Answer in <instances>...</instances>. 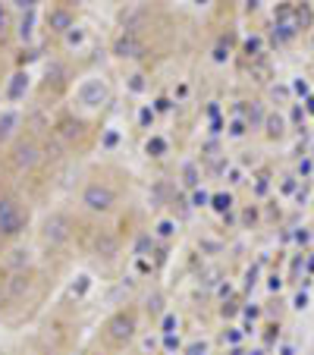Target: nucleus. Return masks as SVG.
Returning <instances> with one entry per match:
<instances>
[{"mask_svg":"<svg viewBox=\"0 0 314 355\" xmlns=\"http://www.w3.org/2000/svg\"><path fill=\"white\" fill-rule=\"evenodd\" d=\"M29 227V207L23 201L16 198V195L3 192L0 195V239H19Z\"/></svg>","mask_w":314,"mask_h":355,"instance_id":"1","label":"nucleus"},{"mask_svg":"<svg viewBox=\"0 0 314 355\" xmlns=\"http://www.w3.org/2000/svg\"><path fill=\"white\" fill-rule=\"evenodd\" d=\"M79 205L88 211V214H110L117 207V189L110 183H101V179H91L88 185L79 195Z\"/></svg>","mask_w":314,"mask_h":355,"instance_id":"2","label":"nucleus"},{"mask_svg":"<svg viewBox=\"0 0 314 355\" xmlns=\"http://www.w3.org/2000/svg\"><path fill=\"white\" fill-rule=\"evenodd\" d=\"M104 333L113 346H126V343L135 340V333H138V314H135L132 308H120L117 314H110V321L104 324Z\"/></svg>","mask_w":314,"mask_h":355,"instance_id":"3","label":"nucleus"},{"mask_svg":"<svg viewBox=\"0 0 314 355\" xmlns=\"http://www.w3.org/2000/svg\"><path fill=\"white\" fill-rule=\"evenodd\" d=\"M73 217L67 214V211H53L51 217H45V223H41V242L51 245V249H60V245H67L69 239H73Z\"/></svg>","mask_w":314,"mask_h":355,"instance_id":"4","label":"nucleus"},{"mask_svg":"<svg viewBox=\"0 0 314 355\" xmlns=\"http://www.w3.org/2000/svg\"><path fill=\"white\" fill-rule=\"evenodd\" d=\"M10 161L19 173H32L38 163L45 161V148L38 145V139H16L13 151H10Z\"/></svg>","mask_w":314,"mask_h":355,"instance_id":"5","label":"nucleus"},{"mask_svg":"<svg viewBox=\"0 0 314 355\" xmlns=\"http://www.w3.org/2000/svg\"><path fill=\"white\" fill-rule=\"evenodd\" d=\"M110 54L113 57H120V60H135V57H142L145 54V41L138 38V32L135 29H126L117 41H113Z\"/></svg>","mask_w":314,"mask_h":355,"instance_id":"6","label":"nucleus"},{"mask_svg":"<svg viewBox=\"0 0 314 355\" xmlns=\"http://www.w3.org/2000/svg\"><path fill=\"white\" fill-rule=\"evenodd\" d=\"M47 32L51 35H57V38H63L67 32H73L75 29V10H69V7H51V13H47Z\"/></svg>","mask_w":314,"mask_h":355,"instance_id":"7","label":"nucleus"},{"mask_svg":"<svg viewBox=\"0 0 314 355\" xmlns=\"http://www.w3.org/2000/svg\"><path fill=\"white\" fill-rule=\"evenodd\" d=\"M95 255L97 258H104V261L117 258V255H120V236L110 233V229H101V233L95 236Z\"/></svg>","mask_w":314,"mask_h":355,"instance_id":"8","label":"nucleus"},{"mask_svg":"<svg viewBox=\"0 0 314 355\" xmlns=\"http://www.w3.org/2000/svg\"><path fill=\"white\" fill-rule=\"evenodd\" d=\"M3 264H7L10 274H23V271L32 267V252L25 249V245H16V249L7 252V261H3Z\"/></svg>","mask_w":314,"mask_h":355,"instance_id":"9","label":"nucleus"},{"mask_svg":"<svg viewBox=\"0 0 314 355\" xmlns=\"http://www.w3.org/2000/svg\"><path fill=\"white\" fill-rule=\"evenodd\" d=\"M19 123H23V117H19L16 111L0 113V145H7V141L19 139Z\"/></svg>","mask_w":314,"mask_h":355,"instance_id":"10","label":"nucleus"},{"mask_svg":"<svg viewBox=\"0 0 314 355\" xmlns=\"http://www.w3.org/2000/svg\"><path fill=\"white\" fill-rule=\"evenodd\" d=\"M25 91H29V69H16L7 85V101H23Z\"/></svg>","mask_w":314,"mask_h":355,"instance_id":"11","label":"nucleus"},{"mask_svg":"<svg viewBox=\"0 0 314 355\" xmlns=\"http://www.w3.org/2000/svg\"><path fill=\"white\" fill-rule=\"evenodd\" d=\"M101 98H104V85H101V82H85L82 89H79V101L82 104L95 107V104H101Z\"/></svg>","mask_w":314,"mask_h":355,"instance_id":"12","label":"nucleus"},{"mask_svg":"<svg viewBox=\"0 0 314 355\" xmlns=\"http://www.w3.org/2000/svg\"><path fill=\"white\" fill-rule=\"evenodd\" d=\"M25 289H29V274H13L7 280V299H19V296H25Z\"/></svg>","mask_w":314,"mask_h":355,"instance_id":"13","label":"nucleus"},{"mask_svg":"<svg viewBox=\"0 0 314 355\" xmlns=\"http://www.w3.org/2000/svg\"><path fill=\"white\" fill-rule=\"evenodd\" d=\"M151 236H154L157 242H170V239L176 236V220H173V217L157 220V227H154V233H151Z\"/></svg>","mask_w":314,"mask_h":355,"instance_id":"14","label":"nucleus"},{"mask_svg":"<svg viewBox=\"0 0 314 355\" xmlns=\"http://www.w3.org/2000/svg\"><path fill=\"white\" fill-rule=\"evenodd\" d=\"M167 151H170V141H167L164 135H151V139L145 141V154L148 157H164Z\"/></svg>","mask_w":314,"mask_h":355,"instance_id":"15","label":"nucleus"},{"mask_svg":"<svg viewBox=\"0 0 314 355\" xmlns=\"http://www.w3.org/2000/svg\"><path fill=\"white\" fill-rule=\"evenodd\" d=\"M35 23H38L35 10H32V13H23V19H19V29H16L19 41H32V35H35Z\"/></svg>","mask_w":314,"mask_h":355,"instance_id":"16","label":"nucleus"},{"mask_svg":"<svg viewBox=\"0 0 314 355\" xmlns=\"http://www.w3.org/2000/svg\"><path fill=\"white\" fill-rule=\"evenodd\" d=\"M154 245H157V239L151 236V233H142V236H138V242H135V258H145V255H148Z\"/></svg>","mask_w":314,"mask_h":355,"instance_id":"17","label":"nucleus"},{"mask_svg":"<svg viewBox=\"0 0 314 355\" xmlns=\"http://www.w3.org/2000/svg\"><path fill=\"white\" fill-rule=\"evenodd\" d=\"M63 41H67V47H82L85 45V29H79V25H75L73 32H67V35H63Z\"/></svg>","mask_w":314,"mask_h":355,"instance_id":"18","label":"nucleus"},{"mask_svg":"<svg viewBox=\"0 0 314 355\" xmlns=\"http://www.w3.org/2000/svg\"><path fill=\"white\" fill-rule=\"evenodd\" d=\"M182 183H186L189 189L198 185V167H195V163H186V170H182Z\"/></svg>","mask_w":314,"mask_h":355,"instance_id":"19","label":"nucleus"},{"mask_svg":"<svg viewBox=\"0 0 314 355\" xmlns=\"http://www.w3.org/2000/svg\"><path fill=\"white\" fill-rule=\"evenodd\" d=\"M210 205H214V211H226V207L232 205V198L220 192V195H210Z\"/></svg>","mask_w":314,"mask_h":355,"instance_id":"20","label":"nucleus"},{"mask_svg":"<svg viewBox=\"0 0 314 355\" xmlns=\"http://www.w3.org/2000/svg\"><path fill=\"white\" fill-rule=\"evenodd\" d=\"M154 117H157V113L151 111V107H142V111H138V126H142V129H148L151 123H154Z\"/></svg>","mask_w":314,"mask_h":355,"instance_id":"21","label":"nucleus"},{"mask_svg":"<svg viewBox=\"0 0 314 355\" xmlns=\"http://www.w3.org/2000/svg\"><path fill=\"white\" fill-rule=\"evenodd\" d=\"M176 324H180V321H176V314H164V321H160V333H176Z\"/></svg>","mask_w":314,"mask_h":355,"instance_id":"22","label":"nucleus"},{"mask_svg":"<svg viewBox=\"0 0 314 355\" xmlns=\"http://www.w3.org/2000/svg\"><path fill=\"white\" fill-rule=\"evenodd\" d=\"M7 29H10V3L0 0V35H3Z\"/></svg>","mask_w":314,"mask_h":355,"instance_id":"23","label":"nucleus"},{"mask_svg":"<svg viewBox=\"0 0 314 355\" xmlns=\"http://www.w3.org/2000/svg\"><path fill=\"white\" fill-rule=\"evenodd\" d=\"M91 286V277H79V283H73V296H85Z\"/></svg>","mask_w":314,"mask_h":355,"instance_id":"24","label":"nucleus"},{"mask_svg":"<svg viewBox=\"0 0 314 355\" xmlns=\"http://www.w3.org/2000/svg\"><path fill=\"white\" fill-rule=\"evenodd\" d=\"M151 111H154V113H170L173 111V101H170V98H157Z\"/></svg>","mask_w":314,"mask_h":355,"instance_id":"25","label":"nucleus"},{"mask_svg":"<svg viewBox=\"0 0 314 355\" xmlns=\"http://www.w3.org/2000/svg\"><path fill=\"white\" fill-rule=\"evenodd\" d=\"M208 201H210L208 192H202V189H195V192H192V207H204Z\"/></svg>","mask_w":314,"mask_h":355,"instance_id":"26","label":"nucleus"},{"mask_svg":"<svg viewBox=\"0 0 314 355\" xmlns=\"http://www.w3.org/2000/svg\"><path fill=\"white\" fill-rule=\"evenodd\" d=\"M129 91H135V95H138V91H145V76L142 73H135L132 79H129Z\"/></svg>","mask_w":314,"mask_h":355,"instance_id":"27","label":"nucleus"},{"mask_svg":"<svg viewBox=\"0 0 314 355\" xmlns=\"http://www.w3.org/2000/svg\"><path fill=\"white\" fill-rule=\"evenodd\" d=\"M13 7L19 10V13H32V10L38 7V0H13Z\"/></svg>","mask_w":314,"mask_h":355,"instance_id":"28","label":"nucleus"},{"mask_svg":"<svg viewBox=\"0 0 314 355\" xmlns=\"http://www.w3.org/2000/svg\"><path fill=\"white\" fill-rule=\"evenodd\" d=\"M226 57H230V45H224V41H220V45L214 47V63H224Z\"/></svg>","mask_w":314,"mask_h":355,"instance_id":"29","label":"nucleus"},{"mask_svg":"<svg viewBox=\"0 0 314 355\" xmlns=\"http://www.w3.org/2000/svg\"><path fill=\"white\" fill-rule=\"evenodd\" d=\"M164 349H167V352L180 349V336H176V333H164Z\"/></svg>","mask_w":314,"mask_h":355,"instance_id":"30","label":"nucleus"},{"mask_svg":"<svg viewBox=\"0 0 314 355\" xmlns=\"http://www.w3.org/2000/svg\"><path fill=\"white\" fill-rule=\"evenodd\" d=\"M148 311H151V314H160V311H164V299H160V296H151V299H148Z\"/></svg>","mask_w":314,"mask_h":355,"instance_id":"31","label":"nucleus"},{"mask_svg":"<svg viewBox=\"0 0 314 355\" xmlns=\"http://www.w3.org/2000/svg\"><path fill=\"white\" fill-rule=\"evenodd\" d=\"M186 355H208V343H192L186 349Z\"/></svg>","mask_w":314,"mask_h":355,"instance_id":"32","label":"nucleus"},{"mask_svg":"<svg viewBox=\"0 0 314 355\" xmlns=\"http://www.w3.org/2000/svg\"><path fill=\"white\" fill-rule=\"evenodd\" d=\"M267 126H270V129H267L270 135H280V133H283V123H280V117H277V119H270Z\"/></svg>","mask_w":314,"mask_h":355,"instance_id":"33","label":"nucleus"},{"mask_svg":"<svg viewBox=\"0 0 314 355\" xmlns=\"http://www.w3.org/2000/svg\"><path fill=\"white\" fill-rule=\"evenodd\" d=\"M35 57H38L35 51H23V57H19V67H29V63H32Z\"/></svg>","mask_w":314,"mask_h":355,"instance_id":"34","label":"nucleus"},{"mask_svg":"<svg viewBox=\"0 0 314 355\" xmlns=\"http://www.w3.org/2000/svg\"><path fill=\"white\" fill-rule=\"evenodd\" d=\"M117 141H120V135H117V133H107V135H104V148H113Z\"/></svg>","mask_w":314,"mask_h":355,"instance_id":"35","label":"nucleus"},{"mask_svg":"<svg viewBox=\"0 0 314 355\" xmlns=\"http://www.w3.org/2000/svg\"><path fill=\"white\" fill-rule=\"evenodd\" d=\"M242 133H245V123H239V119H236V123L230 126V135H242Z\"/></svg>","mask_w":314,"mask_h":355,"instance_id":"36","label":"nucleus"},{"mask_svg":"<svg viewBox=\"0 0 314 355\" xmlns=\"http://www.w3.org/2000/svg\"><path fill=\"white\" fill-rule=\"evenodd\" d=\"M60 3H63V7H69V10H73V7H79L82 0H60Z\"/></svg>","mask_w":314,"mask_h":355,"instance_id":"37","label":"nucleus"},{"mask_svg":"<svg viewBox=\"0 0 314 355\" xmlns=\"http://www.w3.org/2000/svg\"><path fill=\"white\" fill-rule=\"evenodd\" d=\"M195 3H198V7H204V3H208V0H195Z\"/></svg>","mask_w":314,"mask_h":355,"instance_id":"38","label":"nucleus"}]
</instances>
